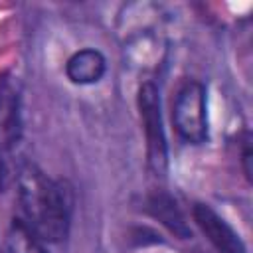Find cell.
Returning <instances> with one entry per match:
<instances>
[{"instance_id":"obj_1","label":"cell","mask_w":253,"mask_h":253,"mask_svg":"<svg viewBox=\"0 0 253 253\" xmlns=\"http://www.w3.org/2000/svg\"><path fill=\"white\" fill-rule=\"evenodd\" d=\"M16 184L20 206L18 219L42 241L57 243L65 239L73 211L71 190L63 182L47 178L32 164L20 168Z\"/></svg>"},{"instance_id":"obj_2","label":"cell","mask_w":253,"mask_h":253,"mask_svg":"<svg viewBox=\"0 0 253 253\" xmlns=\"http://www.w3.org/2000/svg\"><path fill=\"white\" fill-rule=\"evenodd\" d=\"M138 111L146 134L148 166L156 176H164L168 168V146H166V134L160 113V93L156 85L150 81H146L138 89Z\"/></svg>"},{"instance_id":"obj_3","label":"cell","mask_w":253,"mask_h":253,"mask_svg":"<svg viewBox=\"0 0 253 253\" xmlns=\"http://www.w3.org/2000/svg\"><path fill=\"white\" fill-rule=\"evenodd\" d=\"M174 126L184 142L202 144L208 138L206 89L200 81H186L174 101Z\"/></svg>"},{"instance_id":"obj_4","label":"cell","mask_w":253,"mask_h":253,"mask_svg":"<svg viewBox=\"0 0 253 253\" xmlns=\"http://www.w3.org/2000/svg\"><path fill=\"white\" fill-rule=\"evenodd\" d=\"M192 215L198 227L202 229V233L219 253H247L245 243L239 237V233L221 215H217L210 206L194 204Z\"/></svg>"},{"instance_id":"obj_5","label":"cell","mask_w":253,"mask_h":253,"mask_svg":"<svg viewBox=\"0 0 253 253\" xmlns=\"http://www.w3.org/2000/svg\"><path fill=\"white\" fill-rule=\"evenodd\" d=\"M146 208H148V211H150L162 225H166V227H168L174 235H178L180 239L192 237V229H190V225H188V221H186V215H184V211L180 210L178 202H176L170 194H166V192H162V190L152 192V194L148 196Z\"/></svg>"},{"instance_id":"obj_6","label":"cell","mask_w":253,"mask_h":253,"mask_svg":"<svg viewBox=\"0 0 253 253\" xmlns=\"http://www.w3.org/2000/svg\"><path fill=\"white\" fill-rule=\"evenodd\" d=\"M107 69V61L99 49H79L65 63V75L75 85H91L97 83Z\"/></svg>"},{"instance_id":"obj_7","label":"cell","mask_w":253,"mask_h":253,"mask_svg":"<svg viewBox=\"0 0 253 253\" xmlns=\"http://www.w3.org/2000/svg\"><path fill=\"white\" fill-rule=\"evenodd\" d=\"M10 253H47L42 245V239L34 235L20 219L14 221L10 233Z\"/></svg>"},{"instance_id":"obj_8","label":"cell","mask_w":253,"mask_h":253,"mask_svg":"<svg viewBox=\"0 0 253 253\" xmlns=\"http://www.w3.org/2000/svg\"><path fill=\"white\" fill-rule=\"evenodd\" d=\"M18 172L14 168V162H12V154H10V144H0V192H4L16 178H18Z\"/></svg>"},{"instance_id":"obj_9","label":"cell","mask_w":253,"mask_h":253,"mask_svg":"<svg viewBox=\"0 0 253 253\" xmlns=\"http://www.w3.org/2000/svg\"><path fill=\"white\" fill-rule=\"evenodd\" d=\"M251 146H249V134H245V140H243V170H245V176L251 178Z\"/></svg>"}]
</instances>
